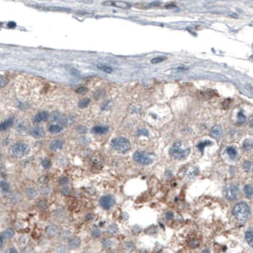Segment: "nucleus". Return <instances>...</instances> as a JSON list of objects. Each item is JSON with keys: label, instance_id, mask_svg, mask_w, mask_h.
Listing matches in <instances>:
<instances>
[{"label": "nucleus", "instance_id": "13", "mask_svg": "<svg viewBox=\"0 0 253 253\" xmlns=\"http://www.w3.org/2000/svg\"><path fill=\"white\" fill-rule=\"evenodd\" d=\"M63 145H64L63 141H61V140H54L52 143L49 144V148H52V149H60V148H63Z\"/></svg>", "mask_w": 253, "mask_h": 253}, {"label": "nucleus", "instance_id": "27", "mask_svg": "<svg viewBox=\"0 0 253 253\" xmlns=\"http://www.w3.org/2000/svg\"><path fill=\"white\" fill-rule=\"evenodd\" d=\"M252 168H253V164H252L251 162H249V161H246V162L244 163V169H245L246 170L250 171V170L252 169Z\"/></svg>", "mask_w": 253, "mask_h": 253}, {"label": "nucleus", "instance_id": "16", "mask_svg": "<svg viewBox=\"0 0 253 253\" xmlns=\"http://www.w3.org/2000/svg\"><path fill=\"white\" fill-rule=\"evenodd\" d=\"M62 131V126L59 125H50L49 128V131L52 133H58Z\"/></svg>", "mask_w": 253, "mask_h": 253}, {"label": "nucleus", "instance_id": "9", "mask_svg": "<svg viewBox=\"0 0 253 253\" xmlns=\"http://www.w3.org/2000/svg\"><path fill=\"white\" fill-rule=\"evenodd\" d=\"M222 134V128H221V126H214L213 128L210 130V135L213 137V138H220Z\"/></svg>", "mask_w": 253, "mask_h": 253}, {"label": "nucleus", "instance_id": "25", "mask_svg": "<svg viewBox=\"0 0 253 253\" xmlns=\"http://www.w3.org/2000/svg\"><path fill=\"white\" fill-rule=\"evenodd\" d=\"M245 149H251L253 148V140H246L244 142Z\"/></svg>", "mask_w": 253, "mask_h": 253}, {"label": "nucleus", "instance_id": "39", "mask_svg": "<svg viewBox=\"0 0 253 253\" xmlns=\"http://www.w3.org/2000/svg\"><path fill=\"white\" fill-rule=\"evenodd\" d=\"M0 26H1V22H0Z\"/></svg>", "mask_w": 253, "mask_h": 253}, {"label": "nucleus", "instance_id": "11", "mask_svg": "<svg viewBox=\"0 0 253 253\" xmlns=\"http://www.w3.org/2000/svg\"><path fill=\"white\" fill-rule=\"evenodd\" d=\"M109 131L108 126H95L92 128V132L96 134H104Z\"/></svg>", "mask_w": 253, "mask_h": 253}, {"label": "nucleus", "instance_id": "8", "mask_svg": "<svg viewBox=\"0 0 253 253\" xmlns=\"http://www.w3.org/2000/svg\"><path fill=\"white\" fill-rule=\"evenodd\" d=\"M104 5H111V6H115L117 8H121V9H130L131 5L129 3H126L125 1H107L103 3Z\"/></svg>", "mask_w": 253, "mask_h": 253}, {"label": "nucleus", "instance_id": "32", "mask_svg": "<svg viewBox=\"0 0 253 253\" xmlns=\"http://www.w3.org/2000/svg\"><path fill=\"white\" fill-rule=\"evenodd\" d=\"M92 237H94V238H98V237L100 236V230H99L98 229H93L92 232Z\"/></svg>", "mask_w": 253, "mask_h": 253}, {"label": "nucleus", "instance_id": "1", "mask_svg": "<svg viewBox=\"0 0 253 253\" xmlns=\"http://www.w3.org/2000/svg\"><path fill=\"white\" fill-rule=\"evenodd\" d=\"M170 154L177 159H183L186 158L189 152H191V148H186L185 146H183V144L181 142H176L172 148H170Z\"/></svg>", "mask_w": 253, "mask_h": 253}, {"label": "nucleus", "instance_id": "20", "mask_svg": "<svg viewBox=\"0 0 253 253\" xmlns=\"http://www.w3.org/2000/svg\"><path fill=\"white\" fill-rule=\"evenodd\" d=\"M97 68H98L99 70H101L102 71H104V72H108V73H110V72L112 71V69H111L110 67L106 66V65H102V64H99V65H97Z\"/></svg>", "mask_w": 253, "mask_h": 253}, {"label": "nucleus", "instance_id": "12", "mask_svg": "<svg viewBox=\"0 0 253 253\" xmlns=\"http://www.w3.org/2000/svg\"><path fill=\"white\" fill-rule=\"evenodd\" d=\"M12 124H14V118L11 117V118L7 119L6 121H4V122H2L1 124H0V131L7 130L8 128H10Z\"/></svg>", "mask_w": 253, "mask_h": 253}, {"label": "nucleus", "instance_id": "35", "mask_svg": "<svg viewBox=\"0 0 253 253\" xmlns=\"http://www.w3.org/2000/svg\"><path fill=\"white\" fill-rule=\"evenodd\" d=\"M4 235L3 234H1L0 235V247H1L2 246H3V243H4Z\"/></svg>", "mask_w": 253, "mask_h": 253}, {"label": "nucleus", "instance_id": "10", "mask_svg": "<svg viewBox=\"0 0 253 253\" xmlns=\"http://www.w3.org/2000/svg\"><path fill=\"white\" fill-rule=\"evenodd\" d=\"M48 118H49V113L47 111H42V112H39L38 114L35 115L34 122H36V123L43 122V121H46Z\"/></svg>", "mask_w": 253, "mask_h": 253}, {"label": "nucleus", "instance_id": "36", "mask_svg": "<svg viewBox=\"0 0 253 253\" xmlns=\"http://www.w3.org/2000/svg\"><path fill=\"white\" fill-rule=\"evenodd\" d=\"M78 2H83V3H92L93 0H76Z\"/></svg>", "mask_w": 253, "mask_h": 253}, {"label": "nucleus", "instance_id": "37", "mask_svg": "<svg viewBox=\"0 0 253 253\" xmlns=\"http://www.w3.org/2000/svg\"><path fill=\"white\" fill-rule=\"evenodd\" d=\"M9 251H10V252H16V250H15V249H10Z\"/></svg>", "mask_w": 253, "mask_h": 253}, {"label": "nucleus", "instance_id": "28", "mask_svg": "<svg viewBox=\"0 0 253 253\" xmlns=\"http://www.w3.org/2000/svg\"><path fill=\"white\" fill-rule=\"evenodd\" d=\"M8 84V79L3 76V75H0V88H4Z\"/></svg>", "mask_w": 253, "mask_h": 253}, {"label": "nucleus", "instance_id": "29", "mask_svg": "<svg viewBox=\"0 0 253 253\" xmlns=\"http://www.w3.org/2000/svg\"><path fill=\"white\" fill-rule=\"evenodd\" d=\"M165 59H166L165 57H155L153 59H151V63H152V64H157V63H160Z\"/></svg>", "mask_w": 253, "mask_h": 253}, {"label": "nucleus", "instance_id": "33", "mask_svg": "<svg viewBox=\"0 0 253 253\" xmlns=\"http://www.w3.org/2000/svg\"><path fill=\"white\" fill-rule=\"evenodd\" d=\"M7 27L10 28V29H15L16 27V23L15 22H9L8 25H7Z\"/></svg>", "mask_w": 253, "mask_h": 253}, {"label": "nucleus", "instance_id": "7", "mask_svg": "<svg viewBox=\"0 0 253 253\" xmlns=\"http://www.w3.org/2000/svg\"><path fill=\"white\" fill-rule=\"evenodd\" d=\"M99 204L104 209H109L114 204V199L111 195H105L100 198Z\"/></svg>", "mask_w": 253, "mask_h": 253}, {"label": "nucleus", "instance_id": "4", "mask_svg": "<svg viewBox=\"0 0 253 253\" xmlns=\"http://www.w3.org/2000/svg\"><path fill=\"white\" fill-rule=\"evenodd\" d=\"M233 215L239 220H247L249 216V208L245 203H240L233 208Z\"/></svg>", "mask_w": 253, "mask_h": 253}, {"label": "nucleus", "instance_id": "23", "mask_svg": "<svg viewBox=\"0 0 253 253\" xmlns=\"http://www.w3.org/2000/svg\"><path fill=\"white\" fill-rule=\"evenodd\" d=\"M227 153H229V155L231 158H235V156L237 155V151L233 147H229V148H227Z\"/></svg>", "mask_w": 253, "mask_h": 253}, {"label": "nucleus", "instance_id": "26", "mask_svg": "<svg viewBox=\"0 0 253 253\" xmlns=\"http://www.w3.org/2000/svg\"><path fill=\"white\" fill-rule=\"evenodd\" d=\"M208 145H211V142H209V141L200 142V144L198 145V148H199V150L201 151V152H203V149H204V148H205L206 146H208Z\"/></svg>", "mask_w": 253, "mask_h": 253}, {"label": "nucleus", "instance_id": "15", "mask_svg": "<svg viewBox=\"0 0 253 253\" xmlns=\"http://www.w3.org/2000/svg\"><path fill=\"white\" fill-rule=\"evenodd\" d=\"M245 194L247 198H251L253 196V185H247L245 187Z\"/></svg>", "mask_w": 253, "mask_h": 253}, {"label": "nucleus", "instance_id": "3", "mask_svg": "<svg viewBox=\"0 0 253 253\" xmlns=\"http://www.w3.org/2000/svg\"><path fill=\"white\" fill-rule=\"evenodd\" d=\"M111 146L115 150H118L120 152H126L131 148V143L128 139L124 137H116L112 139Z\"/></svg>", "mask_w": 253, "mask_h": 253}, {"label": "nucleus", "instance_id": "5", "mask_svg": "<svg viewBox=\"0 0 253 253\" xmlns=\"http://www.w3.org/2000/svg\"><path fill=\"white\" fill-rule=\"evenodd\" d=\"M133 159L141 165H149L153 161L152 157L144 151H136L133 155Z\"/></svg>", "mask_w": 253, "mask_h": 253}, {"label": "nucleus", "instance_id": "31", "mask_svg": "<svg viewBox=\"0 0 253 253\" xmlns=\"http://www.w3.org/2000/svg\"><path fill=\"white\" fill-rule=\"evenodd\" d=\"M42 164H43V167H44L45 169H49V168L50 167V161H49V159H45V160L42 162Z\"/></svg>", "mask_w": 253, "mask_h": 253}, {"label": "nucleus", "instance_id": "21", "mask_svg": "<svg viewBox=\"0 0 253 253\" xmlns=\"http://www.w3.org/2000/svg\"><path fill=\"white\" fill-rule=\"evenodd\" d=\"M3 235H4L5 238L10 239V238H11L12 236L15 235V231H14V229H7L3 232Z\"/></svg>", "mask_w": 253, "mask_h": 253}, {"label": "nucleus", "instance_id": "18", "mask_svg": "<svg viewBox=\"0 0 253 253\" xmlns=\"http://www.w3.org/2000/svg\"><path fill=\"white\" fill-rule=\"evenodd\" d=\"M246 240L249 246L253 247V230H248L246 233Z\"/></svg>", "mask_w": 253, "mask_h": 253}, {"label": "nucleus", "instance_id": "38", "mask_svg": "<svg viewBox=\"0 0 253 253\" xmlns=\"http://www.w3.org/2000/svg\"><path fill=\"white\" fill-rule=\"evenodd\" d=\"M250 126H251V128H253V120L250 122Z\"/></svg>", "mask_w": 253, "mask_h": 253}, {"label": "nucleus", "instance_id": "24", "mask_svg": "<svg viewBox=\"0 0 253 253\" xmlns=\"http://www.w3.org/2000/svg\"><path fill=\"white\" fill-rule=\"evenodd\" d=\"M0 188H1L4 192H8L10 191V186H9V184L7 182L3 181V182L0 183Z\"/></svg>", "mask_w": 253, "mask_h": 253}, {"label": "nucleus", "instance_id": "2", "mask_svg": "<svg viewBox=\"0 0 253 253\" xmlns=\"http://www.w3.org/2000/svg\"><path fill=\"white\" fill-rule=\"evenodd\" d=\"M30 151V147L23 142H17L11 147V154L15 157H23Z\"/></svg>", "mask_w": 253, "mask_h": 253}, {"label": "nucleus", "instance_id": "14", "mask_svg": "<svg viewBox=\"0 0 253 253\" xmlns=\"http://www.w3.org/2000/svg\"><path fill=\"white\" fill-rule=\"evenodd\" d=\"M44 131L41 128H34L32 130V135L34 137H42L44 135Z\"/></svg>", "mask_w": 253, "mask_h": 253}, {"label": "nucleus", "instance_id": "34", "mask_svg": "<svg viewBox=\"0 0 253 253\" xmlns=\"http://www.w3.org/2000/svg\"><path fill=\"white\" fill-rule=\"evenodd\" d=\"M77 131H78L80 133H83V132H86V131H87V129H86V128H82V126H78V129H77Z\"/></svg>", "mask_w": 253, "mask_h": 253}, {"label": "nucleus", "instance_id": "19", "mask_svg": "<svg viewBox=\"0 0 253 253\" xmlns=\"http://www.w3.org/2000/svg\"><path fill=\"white\" fill-rule=\"evenodd\" d=\"M69 245L72 247V248H76L80 246V240L78 238H72L70 240Z\"/></svg>", "mask_w": 253, "mask_h": 253}, {"label": "nucleus", "instance_id": "30", "mask_svg": "<svg viewBox=\"0 0 253 253\" xmlns=\"http://www.w3.org/2000/svg\"><path fill=\"white\" fill-rule=\"evenodd\" d=\"M87 92H88V88H85V87H80V88H78L77 90H76L77 93H86Z\"/></svg>", "mask_w": 253, "mask_h": 253}, {"label": "nucleus", "instance_id": "6", "mask_svg": "<svg viewBox=\"0 0 253 253\" xmlns=\"http://www.w3.org/2000/svg\"><path fill=\"white\" fill-rule=\"evenodd\" d=\"M225 193L229 200H235L239 196V188L236 185H230L225 187Z\"/></svg>", "mask_w": 253, "mask_h": 253}, {"label": "nucleus", "instance_id": "17", "mask_svg": "<svg viewBox=\"0 0 253 253\" xmlns=\"http://www.w3.org/2000/svg\"><path fill=\"white\" fill-rule=\"evenodd\" d=\"M91 103V99L90 98H83L82 100L79 101V103H78V107L80 109H84L86 107H88V105H90Z\"/></svg>", "mask_w": 253, "mask_h": 253}, {"label": "nucleus", "instance_id": "22", "mask_svg": "<svg viewBox=\"0 0 253 253\" xmlns=\"http://www.w3.org/2000/svg\"><path fill=\"white\" fill-rule=\"evenodd\" d=\"M237 121H238V123H240V124H242V123H244V122L246 121V115L244 114L242 110H241V111H239V113H238Z\"/></svg>", "mask_w": 253, "mask_h": 253}]
</instances>
